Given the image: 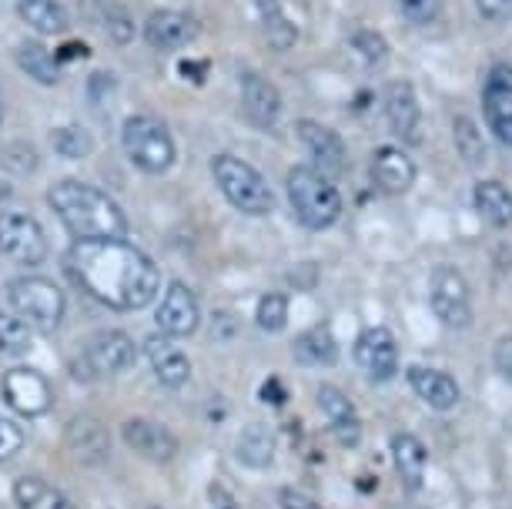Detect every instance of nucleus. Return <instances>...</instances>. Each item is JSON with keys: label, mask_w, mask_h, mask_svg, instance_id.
<instances>
[{"label": "nucleus", "mask_w": 512, "mask_h": 509, "mask_svg": "<svg viewBox=\"0 0 512 509\" xmlns=\"http://www.w3.org/2000/svg\"><path fill=\"white\" fill-rule=\"evenodd\" d=\"M37 165H41V155H37V148L31 141H11V144H4V151H0V168H4L7 175L31 178Z\"/></svg>", "instance_id": "nucleus-32"}, {"label": "nucleus", "mask_w": 512, "mask_h": 509, "mask_svg": "<svg viewBox=\"0 0 512 509\" xmlns=\"http://www.w3.org/2000/svg\"><path fill=\"white\" fill-rule=\"evenodd\" d=\"M11 181H7V178H0V201H7V198H11Z\"/></svg>", "instance_id": "nucleus-46"}, {"label": "nucleus", "mask_w": 512, "mask_h": 509, "mask_svg": "<svg viewBox=\"0 0 512 509\" xmlns=\"http://www.w3.org/2000/svg\"><path fill=\"white\" fill-rule=\"evenodd\" d=\"M0 121H4V98H0Z\"/></svg>", "instance_id": "nucleus-47"}, {"label": "nucleus", "mask_w": 512, "mask_h": 509, "mask_svg": "<svg viewBox=\"0 0 512 509\" xmlns=\"http://www.w3.org/2000/svg\"><path fill=\"white\" fill-rule=\"evenodd\" d=\"M7 305L27 329L54 332L64 319V292L47 278H17L7 285Z\"/></svg>", "instance_id": "nucleus-6"}, {"label": "nucleus", "mask_w": 512, "mask_h": 509, "mask_svg": "<svg viewBox=\"0 0 512 509\" xmlns=\"http://www.w3.org/2000/svg\"><path fill=\"white\" fill-rule=\"evenodd\" d=\"M318 409L325 412V419H328V426H332V432L338 439H342L345 446H355L359 443V416H355V406H352V399L345 396L342 389H335V386H322L318 389Z\"/></svg>", "instance_id": "nucleus-22"}, {"label": "nucleus", "mask_w": 512, "mask_h": 509, "mask_svg": "<svg viewBox=\"0 0 512 509\" xmlns=\"http://www.w3.org/2000/svg\"><path fill=\"white\" fill-rule=\"evenodd\" d=\"M392 459H395V469L402 476V486L415 493L425 479V463H429V453H425L422 439L412 436V432H399L392 439Z\"/></svg>", "instance_id": "nucleus-25"}, {"label": "nucleus", "mask_w": 512, "mask_h": 509, "mask_svg": "<svg viewBox=\"0 0 512 509\" xmlns=\"http://www.w3.org/2000/svg\"><path fill=\"white\" fill-rule=\"evenodd\" d=\"M14 499L21 509H74V503L61 493V489H54L51 483H44V479H37V476L17 479Z\"/></svg>", "instance_id": "nucleus-30"}, {"label": "nucleus", "mask_w": 512, "mask_h": 509, "mask_svg": "<svg viewBox=\"0 0 512 509\" xmlns=\"http://www.w3.org/2000/svg\"><path fill=\"white\" fill-rule=\"evenodd\" d=\"M476 7L489 21H509L512 17V0H476Z\"/></svg>", "instance_id": "nucleus-41"}, {"label": "nucleus", "mask_w": 512, "mask_h": 509, "mask_svg": "<svg viewBox=\"0 0 512 509\" xmlns=\"http://www.w3.org/2000/svg\"><path fill=\"white\" fill-rule=\"evenodd\" d=\"M409 386L419 396L425 406L446 412L459 402V382L442 369H429V366H412L409 369Z\"/></svg>", "instance_id": "nucleus-21"}, {"label": "nucleus", "mask_w": 512, "mask_h": 509, "mask_svg": "<svg viewBox=\"0 0 512 509\" xmlns=\"http://www.w3.org/2000/svg\"><path fill=\"white\" fill-rule=\"evenodd\" d=\"M482 111H486L489 131L496 134V141L512 148V71L506 64H496V71L489 74Z\"/></svg>", "instance_id": "nucleus-16"}, {"label": "nucleus", "mask_w": 512, "mask_h": 509, "mask_svg": "<svg viewBox=\"0 0 512 509\" xmlns=\"http://www.w3.org/2000/svg\"><path fill=\"white\" fill-rule=\"evenodd\" d=\"M51 148L61 158H88L94 148V138L88 128H81V124H67V128L51 131Z\"/></svg>", "instance_id": "nucleus-33"}, {"label": "nucleus", "mask_w": 512, "mask_h": 509, "mask_svg": "<svg viewBox=\"0 0 512 509\" xmlns=\"http://www.w3.org/2000/svg\"><path fill=\"white\" fill-rule=\"evenodd\" d=\"M0 352L4 355L31 352V329L14 312H0Z\"/></svg>", "instance_id": "nucleus-34"}, {"label": "nucleus", "mask_w": 512, "mask_h": 509, "mask_svg": "<svg viewBox=\"0 0 512 509\" xmlns=\"http://www.w3.org/2000/svg\"><path fill=\"white\" fill-rule=\"evenodd\" d=\"M399 7L409 24H429L442 11V0H399Z\"/></svg>", "instance_id": "nucleus-38"}, {"label": "nucleus", "mask_w": 512, "mask_h": 509, "mask_svg": "<svg viewBox=\"0 0 512 509\" xmlns=\"http://www.w3.org/2000/svg\"><path fill=\"white\" fill-rule=\"evenodd\" d=\"M124 151H128L131 165L141 168L144 175H164L178 158L175 138H171L168 124L158 118H148V114H134V118L124 121L121 131Z\"/></svg>", "instance_id": "nucleus-5"}, {"label": "nucleus", "mask_w": 512, "mask_h": 509, "mask_svg": "<svg viewBox=\"0 0 512 509\" xmlns=\"http://www.w3.org/2000/svg\"><path fill=\"white\" fill-rule=\"evenodd\" d=\"M352 47L369 64H379V61H385V54H389V44H385L382 34H375V31H359V34L352 37Z\"/></svg>", "instance_id": "nucleus-37"}, {"label": "nucleus", "mask_w": 512, "mask_h": 509, "mask_svg": "<svg viewBox=\"0 0 512 509\" xmlns=\"http://www.w3.org/2000/svg\"><path fill=\"white\" fill-rule=\"evenodd\" d=\"M64 272L114 312L148 309L161 288L158 265L124 238H77L64 255Z\"/></svg>", "instance_id": "nucleus-1"}, {"label": "nucleus", "mask_w": 512, "mask_h": 509, "mask_svg": "<svg viewBox=\"0 0 512 509\" xmlns=\"http://www.w3.org/2000/svg\"><path fill=\"white\" fill-rule=\"evenodd\" d=\"M211 175H215V185L228 198V205L238 208L241 215H268L275 208V195L268 181L248 161L235 155H215L211 158Z\"/></svg>", "instance_id": "nucleus-4"}, {"label": "nucleus", "mask_w": 512, "mask_h": 509, "mask_svg": "<svg viewBox=\"0 0 512 509\" xmlns=\"http://www.w3.org/2000/svg\"><path fill=\"white\" fill-rule=\"evenodd\" d=\"M241 104H245L251 124H258V128H272L282 114V94L262 74H241Z\"/></svg>", "instance_id": "nucleus-20"}, {"label": "nucleus", "mask_w": 512, "mask_h": 509, "mask_svg": "<svg viewBox=\"0 0 512 509\" xmlns=\"http://www.w3.org/2000/svg\"><path fill=\"white\" fill-rule=\"evenodd\" d=\"M134 362V342L128 332H101L88 342V349L77 359V369L91 379H111L121 376L124 369H131Z\"/></svg>", "instance_id": "nucleus-9"}, {"label": "nucleus", "mask_w": 512, "mask_h": 509, "mask_svg": "<svg viewBox=\"0 0 512 509\" xmlns=\"http://www.w3.org/2000/svg\"><path fill=\"white\" fill-rule=\"evenodd\" d=\"M67 446L84 466H98L108 456V429L91 416H77L67 426Z\"/></svg>", "instance_id": "nucleus-23"}, {"label": "nucleus", "mask_w": 512, "mask_h": 509, "mask_svg": "<svg viewBox=\"0 0 512 509\" xmlns=\"http://www.w3.org/2000/svg\"><path fill=\"white\" fill-rule=\"evenodd\" d=\"M275 432L262 426V422H251V426L241 429V436H238V459L245 466H255V469H265V466H272V459H275Z\"/></svg>", "instance_id": "nucleus-28"}, {"label": "nucleus", "mask_w": 512, "mask_h": 509, "mask_svg": "<svg viewBox=\"0 0 512 509\" xmlns=\"http://www.w3.org/2000/svg\"><path fill=\"white\" fill-rule=\"evenodd\" d=\"M208 509H238V503L225 486L215 483V486H208Z\"/></svg>", "instance_id": "nucleus-43"}, {"label": "nucleus", "mask_w": 512, "mask_h": 509, "mask_svg": "<svg viewBox=\"0 0 512 509\" xmlns=\"http://www.w3.org/2000/svg\"><path fill=\"white\" fill-rule=\"evenodd\" d=\"M0 389H4V402H7V406H11L17 416H24V419L44 416V412L54 406L51 382H47L41 372H34V369L17 366L11 372H4V382H0Z\"/></svg>", "instance_id": "nucleus-11"}, {"label": "nucleus", "mask_w": 512, "mask_h": 509, "mask_svg": "<svg viewBox=\"0 0 512 509\" xmlns=\"http://www.w3.org/2000/svg\"><path fill=\"white\" fill-rule=\"evenodd\" d=\"M201 34V24L195 14L188 11H154L144 24V41L154 51H181Z\"/></svg>", "instance_id": "nucleus-14"}, {"label": "nucleus", "mask_w": 512, "mask_h": 509, "mask_svg": "<svg viewBox=\"0 0 512 509\" xmlns=\"http://www.w3.org/2000/svg\"><path fill=\"white\" fill-rule=\"evenodd\" d=\"M21 449H24L21 426H17L14 419L0 416V463H4V459H11V456H17Z\"/></svg>", "instance_id": "nucleus-39"}, {"label": "nucleus", "mask_w": 512, "mask_h": 509, "mask_svg": "<svg viewBox=\"0 0 512 509\" xmlns=\"http://www.w3.org/2000/svg\"><path fill=\"white\" fill-rule=\"evenodd\" d=\"M278 506H282V509H322L312 496L298 493V489H292V486L278 489Z\"/></svg>", "instance_id": "nucleus-40"}, {"label": "nucleus", "mask_w": 512, "mask_h": 509, "mask_svg": "<svg viewBox=\"0 0 512 509\" xmlns=\"http://www.w3.org/2000/svg\"><path fill=\"white\" fill-rule=\"evenodd\" d=\"M355 362L372 382H389L399 372V345H395L389 329H365L355 339Z\"/></svg>", "instance_id": "nucleus-12"}, {"label": "nucleus", "mask_w": 512, "mask_h": 509, "mask_svg": "<svg viewBox=\"0 0 512 509\" xmlns=\"http://www.w3.org/2000/svg\"><path fill=\"white\" fill-rule=\"evenodd\" d=\"M205 67H208V64H195V61H185V64H181V74H188L191 81H205V74H208Z\"/></svg>", "instance_id": "nucleus-45"}, {"label": "nucleus", "mask_w": 512, "mask_h": 509, "mask_svg": "<svg viewBox=\"0 0 512 509\" xmlns=\"http://www.w3.org/2000/svg\"><path fill=\"white\" fill-rule=\"evenodd\" d=\"M298 141L308 148V158H312V168L318 175H325L328 181H338L349 171V151H345L342 134L325 128L322 121H298Z\"/></svg>", "instance_id": "nucleus-10"}, {"label": "nucleus", "mask_w": 512, "mask_h": 509, "mask_svg": "<svg viewBox=\"0 0 512 509\" xmlns=\"http://www.w3.org/2000/svg\"><path fill=\"white\" fill-rule=\"evenodd\" d=\"M144 352H148V362H151L154 376L161 379V386H168V389L185 386L188 376H191V362H188V355L175 345V339H168L164 332L148 335Z\"/></svg>", "instance_id": "nucleus-18"}, {"label": "nucleus", "mask_w": 512, "mask_h": 509, "mask_svg": "<svg viewBox=\"0 0 512 509\" xmlns=\"http://www.w3.org/2000/svg\"><path fill=\"white\" fill-rule=\"evenodd\" d=\"M452 138H456V148H459V158L466 161V165H479L482 161V138H479V128L476 121L466 118V114H459L456 124H452Z\"/></svg>", "instance_id": "nucleus-35"}, {"label": "nucleus", "mask_w": 512, "mask_h": 509, "mask_svg": "<svg viewBox=\"0 0 512 509\" xmlns=\"http://www.w3.org/2000/svg\"><path fill=\"white\" fill-rule=\"evenodd\" d=\"M14 57H17V67H21L31 81L47 84V88L61 81V61H57V54L44 41H24L14 51Z\"/></svg>", "instance_id": "nucleus-26"}, {"label": "nucleus", "mask_w": 512, "mask_h": 509, "mask_svg": "<svg viewBox=\"0 0 512 509\" xmlns=\"http://www.w3.org/2000/svg\"><path fill=\"white\" fill-rule=\"evenodd\" d=\"M17 14H21V21L41 37L64 34L67 24H71L67 21V11L57 4V0H21V4H17Z\"/></svg>", "instance_id": "nucleus-27"}, {"label": "nucleus", "mask_w": 512, "mask_h": 509, "mask_svg": "<svg viewBox=\"0 0 512 509\" xmlns=\"http://www.w3.org/2000/svg\"><path fill=\"white\" fill-rule=\"evenodd\" d=\"M255 319H258V329H265V332H282L285 325H288V299H285V295H278V292L262 295Z\"/></svg>", "instance_id": "nucleus-36"}, {"label": "nucleus", "mask_w": 512, "mask_h": 509, "mask_svg": "<svg viewBox=\"0 0 512 509\" xmlns=\"http://www.w3.org/2000/svg\"><path fill=\"white\" fill-rule=\"evenodd\" d=\"M369 175H372V185L379 188L382 195H405V191L415 185L412 158L399 148H389V144L372 155Z\"/></svg>", "instance_id": "nucleus-17"}, {"label": "nucleus", "mask_w": 512, "mask_h": 509, "mask_svg": "<svg viewBox=\"0 0 512 509\" xmlns=\"http://www.w3.org/2000/svg\"><path fill=\"white\" fill-rule=\"evenodd\" d=\"M255 7H258V14H262V27H265L268 44H272L275 51H288V47L298 41V31H295V24L285 17L282 4H278V0H255Z\"/></svg>", "instance_id": "nucleus-31"}, {"label": "nucleus", "mask_w": 512, "mask_h": 509, "mask_svg": "<svg viewBox=\"0 0 512 509\" xmlns=\"http://www.w3.org/2000/svg\"><path fill=\"white\" fill-rule=\"evenodd\" d=\"M154 319H158V329L168 339H191L198 332V319H201L195 292L185 282H171L158 312H154Z\"/></svg>", "instance_id": "nucleus-13"}, {"label": "nucleus", "mask_w": 512, "mask_h": 509, "mask_svg": "<svg viewBox=\"0 0 512 509\" xmlns=\"http://www.w3.org/2000/svg\"><path fill=\"white\" fill-rule=\"evenodd\" d=\"M262 399H265V402H272V406H282V402H285V386H282V382H278V379L272 376V379L265 382Z\"/></svg>", "instance_id": "nucleus-44"}, {"label": "nucleus", "mask_w": 512, "mask_h": 509, "mask_svg": "<svg viewBox=\"0 0 512 509\" xmlns=\"http://www.w3.org/2000/svg\"><path fill=\"white\" fill-rule=\"evenodd\" d=\"M429 299H432V312H436L439 322L449 325V329H466L472 322L469 282L456 265H439L436 272H432Z\"/></svg>", "instance_id": "nucleus-7"}, {"label": "nucleus", "mask_w": 512, "mask_h": 509, "mask_svg": "<svg viewBox=\"0 0 512 509\" xmlns=\"http://www.w3.org/2000/svg\"><path fill=\"white\" fill-rule=\"evenodd\" d=\"M476 211L489 225H512V191L502 181H479L476 185Z\"/></svg>", "instance_id": "nucleus-29"}, {"label": "nucleus", "mask_w": 512, "mask_h": 509, "mask_svg": "<svg viewBox=\"0 0 512 509\" xmlns=\"http://www.w3.org/2000/svg\"><path fill=\"white\" fill-rule=\"evenodd\" d=\"M121 436L134 453L151 459V463H171V459L178 456L175 432L154 419H128L121 426Z\"/></svg>", "instance_id": "nucleus-15"}, {"label": "nucleus", "mask_w": 512, "mask_h": 509, "mask_svg": "<svg viewBox=\"0 0 512 509\" xmlns=\"http://www.w3.org/2000/svg\"><path fill=\"white\" fill-rule=\"evenodd\" d=\"M47 201L67 232L74 235V242L77 238H124L128 232V218L111 201V195L84 185V181H57L47 191Z\"/></svg>", "instance_id": "nucleus-2"}, {"label": "nucleus", "mask_w": 512, "mask_h": 509, "mask_svg": "<svg viewBox=\"0 0 512 509\" xmlns=\"http://www.w3.org/2000/svg\"><path fill=\"white\" fill-rule=\"evenodd\" d=\"M108 27H111V37H114V44H131V34H134V27H131V21L124 14H118L114 11L111 17H108Z\"/></svg>", "instance_id": "nucleus-42"}, {"label": "nucleus", "mask_w": 512, "mask_h": 509, "mask_svg": "<svg viewBox=\"0 0 512 509\" xmlns=\"http://www.w3.org/2000/svg\"><path fill=\"white\" fill-rule=\"evenodd\" d=\"M288 201H292L295 218L312 232H325L342 218V195H338L335 181L318 175L315 168L295 165L285 178Z\"/></svg>", "instance_id": "nucleus-3"}, {"label": "nucleus", "mask_w": 512, "mask_h": 509, "mask_svg": "<svg viewBox=\"0 0 512 509\" xmlns=\"http://www.w3.org/2000/svg\"><path fill=\"white\" fill-rule=\"evenodd\" d=\"M385 118H389V128L399 134L402 141H412L419 134V121H422V108L419 98H415L412 81H392L385 88Z\"/></svg>", "instance_id": "nucleus-19"}, {"label": "nucleus", "mask_w": 512, "mask_h": 509, "mask_svg": "<svg viewBox=\"0 0 512 509\" xmlns=\"http://www.w3.org/2000/svg\"><path fill=\"white\" fill-rule=\"evenodd\" d=\"M0 252L17 265H41L47 258V235L27 211L0 215Z\"/></svg>", "instance_id": "nucleus-8"}, {"label": "nucleus", "mask_w": 512, "mask_h": 509, "mask_svg": "<svg viewBox=\"0 0 512 509\" xmlns=\"http://www.w3.org/2000/svg\"><path fill=\"white\" fill-rule=\"evenodd\" d=\"M292 352H295L298 366L328 369L338 362V342H335L332 329H328V322H318V325H312V329H305L295 339Z\"/></svg>", "instance_id": "nucleus-24"}]
</instances>
